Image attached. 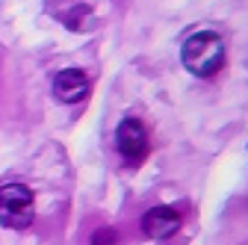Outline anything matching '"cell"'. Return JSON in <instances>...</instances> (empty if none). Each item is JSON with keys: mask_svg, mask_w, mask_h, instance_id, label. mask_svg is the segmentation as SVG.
I'll use <instances>...</instances> for the list:
<instances>
[{"mask_svg": "<svg viewBox=\"0 0 248 245\" xmlns=\"http://www.w3.org/2000/svg\"><path fill=\"white\" fill-rule=\"evenodd\" d=\"M180 59L195 77H213L225 65V42L213 30H201V33H195L183 42Z\"/></svg>", "mask_w": 248, "mask_h": 245, "instance_id": "cell-1", "label": "cell"}, {"mask_svg": "<svg viewBox=\"0 0 248 245\" xmlns=\"http://www.w3.org/2000/svg\"><path fill=\"white\" fill-rule=\"evenodd\" d=\"M33 192L24 183H6L0 186V222L12 230H24L33 225Z\"/></svg>", "mask_w": 248, "mask_h": 245, "instance_id": "cell-2", "label": "cell"}, {"mask_svg": "<svg viewBox=\"0 0 248 245\" xmlns=\"http://www.w3.org/2000/svg\"><path fill=\"white\" fill-rule=\"evenodd\" d=\"M115 145H118V154L127 160V163H142L148 157V130L139 118H124L118 130H115Z\"/></svg>", "mask_w": 248, "mask_h": 245, "instance_id": "cell-3", "label": "cell"}, {"mask_svg": "<svg viewBox=\"0 0 248 245\" xmlns=\"http://www.w3.org/2000/svg\"><path fill=\"white\" fill-rule=\"evenodd\" d=\"M180 228V216L174 207H154L142 216V230L154 239H169L171 233H177Z\"/></svg>", "mask_w": 248, "mask_h": 245, "instance_id": "cell-4", "label": "cell"}, {"mask_svg": "<svg viewBox=\"0 0 248 245\" xmlns=\"http://www.w3.org/2000/svg\"><path fill=\"white\" fill-rule=\"evenodd\" d=\"M86 92H89V80H86V74L77 71V68L59 71L56 80H53V95H56L62 104H77V101H83Z\"/></svg>", "mask_w": 248, "mask_h": 245, "instance_id": "cell-5", "label": "cell"}, {"mask_svg": "<svg viewBox=\"0 0 248 245\" xmlns=\"http://www.w3.org/2000/svg\"><path fill=\"white\" fill-rule=\"evenodd\" d=\"M115 242H118V233L112 228H104V230H98L92 236V245H115Z\"/></svg>", "mask_w": 248, "mask_h": 245, "instance_id": "cell-6", "label": "cell"}]
</instances>
